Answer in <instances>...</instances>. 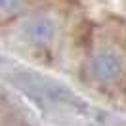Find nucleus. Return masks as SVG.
Masks as SVG:
<instances>
[{
  "label": "nucleus",
  "instance_id": "2",
  "mask_svg": "<svg viewBox=\"0 0 126 126\" xmlns=\"http://www.w3.org/2000/svg\"><path fill=\"white\" fill-rule=\"evenodd\" d=\"M55 27L48 17H32L23 25V36L32 44H46L54 38Z\"/></svg>",
  "mask_w": 126,
  "mask_h": 126
},
{
  "label": "nucleus",
  "instance_id": "3",
  "mask_svg": "<svg viewBox=\"0 0 126 126\" xmlns=\"http://www.w3.org/2000/svg\"><path fill=\"white\" fill-rule=\"evenodd\" d=\"M23 2H14V0H0V10L6 14H16L17 10H23Z\"/></svg>",
  "mask_w": 126,
  "mask_h": 126
},
{
  "label": "nucleus",
  "instance_id": "1",
  "mask_svg": "<svg viewBox=\"0 0 126 126\" xmlns=\"http://www.w3.org/2000/svg\"><path fill=\"white\" fill-rule=\"evenodd\" d=\"M122 73L120 59L113 54H99L90 61V75L99 82H113Z\"/></svg>",
  "mask_w": 126,
  "mask_h": 126
}]
</instances>
